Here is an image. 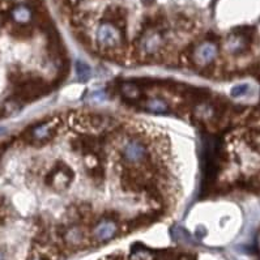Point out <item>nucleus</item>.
Returning a JSON list of instances; mask_svg holds the SVG:
<instances>
[{
	"label": "nucleus",
	"instance_id": "423d86ee",
	"mask_svg": "<svg viewBox=\"0 0 260 260\" xmlns=\"http://www.w3.org/2000/svg\"><path fill=\"white\" fill-rule=\"evenodd\" d=\"M164 46V37H162V33L158 32V30H144V34L140 38V50L145 52V54H154L156 51H158L161 47Z\"/></svg>",
	"mask_w": 260,
	"mask_h": 260
},
{
	"label": "nucleus",
	"instance_id": "39448f33",
	"mask_svg": "<svg viewBox=\"0 0 260 260\" xmlns=\"http://www.w3.org/2000/svg\"><path fill=\"white\" fill-rule=\"evenodd\" d=\"M219 48L217 43L206 41L196 46L192 52V64L199 66V67H207L209 64H213L216 56H217Z\"/></svg>",
	"mask_w": 260,
	"mask_h": 260
},
{
	"label": "nucleus",
	"instance_id": "7ed1b4c3",
	"mask_svg": "<svg viewBox=\"0 0 260 260\" xmlns=\"http://www.w3.org/2000/svg\"><path fill=\"white\" fill-rule=\"evenodd\" d=\"M75 178V173L71 167L68 166L66 162L58 161L54 165L50 173L45 177L46 186L52 187L55 191L58 192H63L68 187L71 186L72 180Z\"/></svg>",
	"mask_w": 260,
	"mask_h": 260
},
{
	"label": "nucleus",
	"instance_id": "9d476101",
	"mask_svg": "<svg viewBox=\"0 0 260 260\" xmlns=\"http://www.w3.org/2000/svg\"><path fill=\"white\" fill-rule=\"evenodd\" d=\"M75 72H76L77 80L81 81V83H87L92 77V68L88 63H85L81 59H77L75 61Z\"/></svg>",
	"mask_w": 260,
	"mask_h": 260
},
{
	"label": "nucleus",
	"instance_id": "0eeeda50",
	"mask_svg": "<svg viewBox=\"0 0 260 260\" xmlns=\"http://www.w3.org/2000/svg\"><path fill=\"white\" fill-rule=\"evenodd\" d=\"M118 231H119V226L116 222L111 221V220L102 219L98 224H97L94 235H96L97 241L107 242L115 237Z\"/></svg>",
	"mask_w": 260,
	"mask_h": 260
},
{
	"label": "nucleus",
	"instance_id": "f8f14e48",
	"mask_svg": "<svg viewBox=\"0 0 260 260\" xmlns=\"http://www.w3.org/2000/svg\"><path fill=\"white\" fill-rule=\"evenodd\" d=\"M248 90H250V85H248V84H238V85H235V87L231 89V97H233V98L243 97L248 93Z\"/></svg>",
	"mask_w": 260,
	"mask_h": 260
},
{
	"label": "nucleus",
	"instance_id": "20e7f679",
	"mask_svg": "<svg viewBox=\"0 0 260 260\" xmlns=\"http://www.w3.org/2000/svg\"><path fill=\"white\" fill-rule=\"evenodd\" d=\"M97 42L102 48L115 50L119 47H125L127 43L123 41L120 30L110 23H102L97 30Z\"/></svg>",
	"mask_w": 260,
	"mask_h": 260
},
{
	"label": "nucleus",
	"instance_id": "f257e3e1",
	"mask_svg": "<svg viewBox=\"0 0 260 260\" xmlns=\"http://www.w3.org/2000/svg\"><path fill=\"white\" fill-rule=\"evenodd\" d=\"M63 125H64V120L60 116H54L47 120H42V122L28 127L21 134V140L29 145L42 147V145L52 142Z\"/></svg>",
	"mask_w": 260,
	"mask_h": 260
},
{
	"label": "nucleus",
	"instance_id": "f03ea898",
	"mask_svg": "<svg viewBox=\"0 0 260 260\" xmlns=\"http://www.w3.org/2000/svg\"><path fill=\"white\" fill-rule=\"evenodd\" d=\"M122 160L127 166L136 167L138 165H147L149 162L148 148L142 139L138 136H131L125 140L120 149Z\"/></svg>",
	"mask_w": 260,
	"mask_h": 260
},
{
	"label": "nucleus",
	"instance_id": "9b49d317",
	"mask_svg": "<svg viewBox=\"0 0 260 260\" xmlns=\"http://www.w3.org/2000/svg\"><path fill=\"white\" fill-rule=\"evenodd\" d=\"M144 109L151 112H156V114H166L169 111V105L164 100L152 98V100L147 101Z\"/></svg>",
	"mask_w": 260,
	"mask_h": 260
},
{
	"label": "nucleus",
	"instance_id": "2eb2a0df",
	"mask_svg": "<svg viewBox=\"0 0 260 260\" xmlns=\"http://www.w3.org/2000/svg\"><path fill=\"white\" fill-rule=\"evenodd\" d=\"M257 131H259V134H260V128H259V129H257Z\"/></svg>",
	"mask_w": 260,
	"mask_h": 260
},
{
	"label": "nucleus",
	"instance_id": "4468645a",
	"mask_svg": "<svg viewBox=\"0 0 260 260\" xmlns=\"http://www.w3.org/2000/svg\"><path fill=\"white\" fill-rule=\"evenodd\" d=\"M0 158H2V152H0Z\"/></svg>",
	"mask_w": 260,
	"mask_h": 260
},
{
	"label": "nucleus",
	"instance_id": "ddd939ff",
	"mask_svg": "<svg viewBox=\"0 0 260 260\" xmlns=\"http://www.w3.org/2000/svg\"><path fill=\"white\" fill-rule=\"evenodd\" d=\"M103 219L111 220L114 222H118L120 220V215H119L118 211H114V209H110V211H106L103 213Z\"/></svg>",
	"mask_w": 260,
	"mask_h": 260
},
{
	"label": "nucleus",
	"instance_id": "6e6552de",
	"mask_svg": "<svg viewBox=\"0 0 260 260\" xmlns=\"http://www.w3.org/2000/svg\"><path fill=\"white\" fill-rule=\"evenodd\" d=\"M10 34L17 39H28L34 36V28L29 24H13L10 29Z\"/></svg>",
	"mask_w": 260,
	"mask_h": 260
},
{
	"label": "nucleus",
	"instance_id": "1a4fd4ad",
	"mask_svg": "<svg viewBox=\"0 0 260 260\" xmlns=\"http://www.w3.org/2000/svg\"><path fill=\"white\" fill-rule=\"evenodd\" d=\"M11 16L15 20V23L28 24V21L33 19V11L26 6H17L12 10Z\"/></svg>",
	"mask_w": 260,
	"mask_h": 260
}]
</instances>
